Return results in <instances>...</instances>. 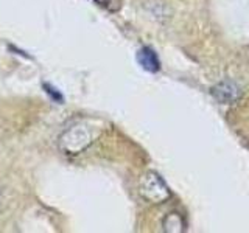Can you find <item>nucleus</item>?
I'll return each mask as SVG.
<instances>
[{
	"label": "nucleus",
	"instance_id": "nucleus-1",
	"mask_svg": "<svg viewBox=\"0 0 249 233\" xmlns=\"http://www.w3.org/2000/svg\"><path fill=\"white\" fill-rule=\"evenodd\" d=\"M93 138L95 135L88 124H75L62 132L58 140V146L66 154H80L93 142Z\"/></svg>",
	"mask_w": 249,
	"mask_h": 233
},
{
	"label": "nucleus",
	"instance_id": "nucleus-2",
	"mask_svg": "<svg viewBox=\"0 0 249 233\" xmlns=\"http://www.w3.org/2000/svg\"><path fill=\"white\" fill-rule=\"evenodd\" d=\"M139 191L140 196L146 199L148 202H151V204H162V202L168 200L171 196V191L167 186V183L154 171H148V173H145L140 177Z\"/></svg>",
	"mask_w": 249,
	"mask_h": 233
},
{
	"label": "nucleus",
	"instance_id": "nucleus-3",
	"mask_svg": "<svg viewBox=\"0 0 249 233\" xmlns=\"http://www.w3.org/2000/svg\"><path fill=\"white\" fill-rule=\"evenodd\" d=\"M212 97L223 104H232L240 98L241 90L240 87L232 81H223L220 84H216L212 87Z\"/></svg>",
	"mask_w": 249,
	"mask_h": 233
},
{
	"label": "nucleus",
	"instance_id": "nucleus-4",
	"mask_svg": "<svg viewBox=\"0 0 249 233\" xmlns=\"http://www.w3.org/2000/svg\"><path fill=\"white\" fill-rule=\"evenodd\" d=\"M137 62L140 64L143 70L150 73H156L160 70V62L156 51L151 49V47H142L137 53Z\"/></svg>",
	"mask_w": 249,
	"mask_h": 233
},
{
	"label": "nucleus",
	"instance_id": "nucleus-5",
	"mask_svg": "<svg viewBox=\"0 0 249 233\" xmlns=\"http://www.w3.org/2000/svg\"><path fill=\"white\" fill-rule=\"evenodd\" d=\"M162 227L167 233H181L185 230V224L179 213H168L162 222Z\"/></svg>",
	"mask_w": 249,
	"mask_h": 233
},
{
	"label": "nucleus",
	"instance_id": "nucleus-6",
	"mask_svg": "<svg viewBox=\"0 0 249 233\" xmlns=\"http://www.w3.org/2000/svg\"><path fill=\"white\" fill-rule=\"evenodd\" d=\"M42 87H44V89H45V92L49 93V95L52 97V100H53V101H58L59 104L62 103V100H64V98H62V93H61V92H58L56 89L52 87V85H50V84H47V83H44V84H42Z\"/></svg>",
	"mask_w": 249,
	"mask_h": 233
}]
</instances>
